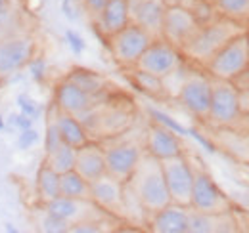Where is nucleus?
<instances>
[{
  "mask_svg": "<svg viewBox=\"0 0 249 233\" xmlns=\"http://www.w3.org/2000/svg\"><path fill=\"white\" fill-rule=\"evenodd\" d=\"M124 183L132 187V191L136 193V197L140 199V203L148 214H154L163 206L173 203L169 189H167L165 176H163L161 161L154 159L148 153L142 155L140 163L136 165V170L132 172L130 180Z\"/></svg>",
  "mask_w": 249,
  "mask_h": 233,
  "instance_id": "f257e3e1",
  "label": "nucleus"
},
{
  "mask_svg": "<svg viewBox=\"0 0 249 233\" xmlns=\"http://www.w3.org/2000/svg\"><path fill=\"white\" fill-rule=\"evenodd\" d=\"M242 31H246V27H240L238 23L217 16L215 19H209L199 25L196 34L182 48V56L184 59L199 65V67H205V63L213 58L232 36H236Z\"/></svg>",
  "mask_w": 249,
  "mask_h": 233,
  "instance_id": "f03ea898",
  "label": "nucleus"
},
{
  "mask_svg": "<svg viewBox=\"0 0 249 233\" xmlns=\"http://www.w3.org/2000/svg\"><path fill=\"white\" fill-rule=\"evenodd\" d=\"M209 77L234 81L238 75L249 69V40L248 33L242 31L232 36L203 67Z\"/></svg>",
  "mask_w": 249,
  "mask_h": 233,
  "instance_id": "7ed1b4c3",
  "label": "nucleus"
},
{
  "mask_svg": "<svg viewBox=\"0 0 249 233\" xmlns=\"http://www.w3.org/2000/svg\"><path fill=\"white\" fill-rule=\"evenodd\" d=\"M156 36L152 33L136 25V23H128L126 27H123L121 31H117L115 34H111L107 38L111 56L115 58V61L123 67H130L134 69L140 56L146 52V48L152 44Z\"/></svg>",
  "mask_w": 249,
  "mask_h": 233,
  "instance_id": "20e7f679",
  "label": "nucleus"
},
{
  "mask_svg": "<svg viewBox=\"0 0 249 233\" xmlns=\"http://www.w3.org/2000/svg\"><path fill=\"white\" fill-rule=\"evenodd\" d=\"M211 94H213V79L207 75V71L203 73L197 69H188L177 98L190 115L207 120L211 107Z\"/></svg>",
  "mask_w": 249,
  "mask_h": 233,
  "instance_id": "39448f33",
  "label": "nucleus"
},
{
  "mask_svg": "<svg viewBox=\"0 0 249 233\" xmlns=\"http://www.w3.org/2000/svg\"><path fill=\"white\" fill-rule=\"evenodd\" d=\"M242 118H244V113L240 109L238 88L230 81L213 79V94H211V107H209L207 120L217 126L232 128V126L240 124Z\"/></svg>",
  "mask_w": 249,
  "mask_h": 233,
  "instance_id": "423d86ee",
  "label": "nucleus"
},
{
  "mask_svg": "<svg viewBox=\"0 0 249 233\" xmlns=\"http://www.w3.org/2000/svg\"><path fill=\"white\" fill-rule=\"evenodd\" d=\"M190 208L197 212H205V214H228L232 212V203H230V197L211 178V174L199 170L194 174Z\"/></svg>",
  "mask_w": 249,
  "mask_h": 233,
  "instance_id": "0eeeda50",
  "label": "nucleus"
},
{
  "mask_svg": "<svg viewBox=\"0 0 249 233\" xmlns=\"http://www.w3.org/2000/svg\"><path fill=\"white\" fill-rule=\"evenodd\" d=\"M182 63H184L182 50L173 46L165 38L157 36V38L152 40V44L146 48V52L140 56L138 63H136V69L163 79L169 73H173L177 67H180Z\"/></svg>",
  "mask_w": 249,
  "mask_h": 233,
  "instance_id": "6e6552de",
  "label": "nucleus"
},
{
  "mask_svg": "<svg viewBox=\"0 0 249 233\" xmlns=\"http://www.w3.org/2000/svg\"><path fill=\"white\" fill-rule=\"evenodd\" d=\"M199 25H201L199 19L188 6L184 4L167 6L161 25V38L182 50L188 40L196 34V31L199 29Z\"/></svg>",
  "mask_w": 249,
  "mask_h": 233,
  "instance_id": "1a4fd4ad",
  "label": "nucleus"
},
{
  "mask_svg": "<svg viewBox=\"0 0 249 233\" xmlns=\"http://www.w3.org/2000/svg\"><path fill=\"white\" fill-rule=\"evenodd\" d=\"M161 168H163L171 201L182 204V206H190V195H192L196 170L192 168L186 155H178V157L161 161Z\"/></svg>",
  "mask_w": 249,
  "mask_h": 233,
  "instance_id": "9d476101",
  "label": "nucleus"
},
{
  "mask_svg": "<svg viewBox=\"0 0 249 233\" xmlns=\"http://www.w3.org/2000/svg\"><path fill=\"white\" fill-rule=\"evenodd\" d=\"M44 210L65 220L69 226L89 222V220H100V216L104 212L90 199H71V197H63V195L44 203Z\"/></svg>",
  "mask_w": 249,
  "mask_h": 233,
  "instance_id": "9b49d317",
  "label": "nucleus"
},
{
  "mask_svg": "<svg viewBox=\"0 0 249 233\" xmlns=\"http://www.w3.org/2000/svg\"><path fill=\"white\" fill-rule=\"evenodd\" d=\"M36 44L31 36H12L0 42V77H8L29 63Z\"/></svg>",
  "mask_w": 249,
  "mask_h": 233,
  "instance_id": "f8f14e48",
  "label": "nucleus"
},
{
  "mask_svg": "<svg viewBox=\"0 0 249 233\" xmlns=\"http://www.w3.org/2000/svg\"><path fill=\"white\" fill-rule=\"evenodd\" d=\"M123 182L104 174L90 182V201L107 214L123 216Z\"/></svg>",
  "mask_w": 249,
  "mask_h": 233,
  "instance_id": "ddd939ff",
  "label": "nucleus"
},
{
  "mask_svg": "<svg viewBox=\"0 0 249 233\" xmlns=\"http://www.w3.org/2000/svg\"><path fill=\"white\" fill-rule=\"evenodd\" d=\"M106 153V172L119 182H128L136 165L142 159V149L136 144H119V146L104 149Z\"/></svg>",
  "mask_w": 249,
  "mask_h": 233,
  "instance_id": "4468645a",
  "label": "nucleus"
},
{
  "mask_svg": "<svg viewBox=\"0 0 249 233\" xmlns=\"http://www.w3.org/2000/svg\"><path fill=\"white\" fill-rule=\"evenodd\" d=\"M146 153L157 161H167V159L184 155V149H182L178 134L154 122L146 134Z\"/></svg>",
  "mask_w": 249,
  "mask_h": 233,
  "instance_id": "2eb2a0df",
  "label": "nucleus"
},
{
  "mask_svg": "<svg viewBox=\"0 0 249 233\" xmlns=\"http://www.w3.org/2000/svg\"><path fill=\"white\" fill-rule=\"evenodd\" d=\"M94 100H96V96H90L89 92L79 88L75 83H71L69 79H63L62 83H58V86L54 90L56 109L75 116L81 115L87 109H90L94 105Z\"/></svg>",
  "mask_w": 249,
  "mask_h": 233,
  "instance_id": "dca6fc26",
  "label": "nucleus"
},
{
  "mask_svg": "<svg viewBox=\"0 0 249 233\" xmlns=\"http://www.w3.org/2000/svg\"><path fill=\"white\" fill-rule=\"evenodd\" d=\"M130 8V21L144 27L154 36H161L163 16L167 10V4L163 0H128Z\"/></svg>",
  "mask_w": 249,
  "mask_h": 233,
  "instance_id": "f3484780",
  "label": "nucleus"
},
{
  "mask_svg": "<svg viewBox=\"0 0 249 233\" xmlns=\"http://www.w3.org/2000/svg\"><path fill=\"white\" fill-rule=\"evenodd\" d=\"M190 206L171 203L150 214V228L156 233H188Z\"/></svg>",
  "mask_w": 249,
  "mask_h": 233,
  "instance_id": "a211bd4d",
  "label": "nucleus"
},
{
  "mask_svg": "<svg viewBox=\"0 0 249 233\" xmlns=\"http://www.w3.org/2000/svg\"><path fill=\"white\" fill-rule=\"evenodd\" d=\"M100 33L109 38L117 31H121L130 23V8L128 0H107L104 10L94 17Z\"/></svg>",
  "mask_w": 249,
  "mask_h": 233,
  "instance_id": "6ab92c4d",
  "label": "nucleus"
},
{
  "mask_svg": "<svg viewBox=\"0 0 249 233\" xmlns=\"http://www.w3.org/2000/svg\"><path fill=\"white\" fill-rule=\"evenodd\" d=\"M75 170L83 176L87 182H92L106 172V153L98 144H85L77 147V159H75Z\"/></svg>",
  "mask_w": 249,
  "mask_h": 233,
  "instance_id": "aec40b11",
  "label": "nucleus"
},
{
  "mask_svg": "<svg viewBox=\"0 0 249 233\" xmlns=\"http://www.w3.org/2000/svg\"><path fill=\"white\" fill-rule=\"evenodd\" d=\"M54 122L58 126V132L62 136L63 144H67L71 147H81L90 142V136H89L87 128L83 126V122L75 115H69V113H63V111L56 109Z\"/></svg>",
  "mask_w": 249,
  "mask_h": 233,
  "instance_id": "412c9836",
  "label": "nucleus"
},
{
  "mask_svg": "<svg viewBox=\"0 0 249 233\" xmlns=\"http://www.w3.org/2000/svg\"><path fill=\"white\" fill-rule=\"evenodd\" d=\"M213 10L218 17L238 23L240 27H249V0H213Z\"/></svg>",
  "mask_w": 249,
  "mask_h": 233,
  "instance_id": "4be33fe9",
  "label": "nucleus"
},
{
  "mask_svg": "<svg viewBox=\"0 0 249 233\" xmlns=\"http://www.w3.org/2000/svg\"><path fill=\"white\" fill-rule=\"evenodd\" d=\"M36 193L42 203L60 197V174L46 163L36 170Z\"/></svg>",
  "mask_w": 249,
  "mask_h": 233,
  "instance_id": "5701e85b",
  "label": "nucleus"
},
{
  "mask_svg": "<svg viewBox=\"0 0 249 233\" xmlns=\"http://www.w3.org/2000/svg\"><path fill=\"white\" fill-rule=\"evenodd\" d=\"M60 195L71 199H90V182H87L77 170L60 174Z\"/></svg>",
  "mask_w": 249,
  "mask_h": 233,
  "instance_id": "b1692460",
  "label": "nucleus"
},
{
  "mask_svg": "<svg viewBox=\"0 0 249 233\" xmlns=\"http://www.w3.org/2000/svg\"><path fill=\"white\" fill-rule=\"evenodd\" d=\"M65 79L75 83L79 88L89 92L90 96H98L106 88V79L102 75H98L96 71H90V69H73Z\"/></svg>",
  "mask_w": 249,
  "mask_h": 233,
  "instance_id": "393cba45",
  "label": "nucleus"
},
{
  "mask_svg": "<svg viewBox=\"0 0 249 233\" xmlns=\"http://www.w3.org/2000/svg\"><path fill=\"white\" fill-rule=\"evenodd\" d=\"M75 159H77V147H71L67 144H62L56 151L46 155V165L54 168L58 174H65L69 170H75Z\"/></svg>",
  "mask_w": 249,
  "mask_h": 233,
  "instance_id": "a878e982",
  "label": "nucleus"
},
{
  "mask_svg": "<svg viewBox=\"0 0 249 233\" xmlns=\"http://www.w3.org/2000/svg\"><path fill=\"white\" fill-rule=\"evenodd\" d=\"M130 122V115L124 113L123 109H107L104 113H100V122H98V130L106 132L107 136H115L119 132H123Z\"/></svg>",
  "mask_w": 249,
  "mask_h": 233,
  "instance_id": "bb28decb",
  "label": "nucleus"
},
{
  "mask_svg": "<svg viewBox=\"0 0 249 233\" xmlns=\"http://www.w3.org/2000/svg\"><path fill=\"white\" fill-rule=\"evenodd\" d=\"M230 214V212H228ZM224 214H205L190 208V218H188V233H211L220 232L218 224Z\"/></svg>",
  "mask_w": 249,
  "mask_h": 233,
  "instance_id": "cd10ccee",
  "label": "nucleus"
},
{
  "mask_svg": "<svg viewBox=\"0 0 249 233\" xmlns=\"http://www.w3.org/2000/svg\"><path fill=\"white\" fill-rule=\"evenodd\" d=\"M132 77H134L136 86L140 88L142 92H146V94H150V96H163V94H165L163 81H161L159 77H156V75H150V73L140 71V69L134 67Z\"/></svg>",
  "mask_w": 249,
  "mask_h": 233,
  "instance_id": "c85d7f7f",
  "label": "nucleus"
},
{
  "mask_svg": "<svg viewBox=\"0 0 249 233\" xmlns=\"http://www.w3.org/2000/svg\"><path fill=\"white\" fill-rule=\"evenodd\" d=\"M148 113H150V116H152V120H154V122L161 124V126H165V128H169V130H173V132H175V134H178V136H188L186 126H182L177 118H173L171 115H167L165 111L156 109V107H148Z\"/></svg>",
  "mask_w": 249,
  "mask_h": 233,
  "instance_id": "c756f323",
  "label": "nucleus"
},
{
  "mask_svg": "<svg viewBox=\"0 0 249 233\" xmlns=\"http://www.w3.org/2000/svg\"><path fill=\"white\" fill-rule=\"evenodd\" d=\"M38 228H40V232H44V233H67L71 226H69L65 220L54 216V214H50L48 210H44V214L40 216Z\"/></svg>",
  "mask_w": 249,
  "mask_h": 233,
  "instance_id": "7c9ffc66",
  "label": "nucleus"
},
{
  "mask_svg": "<svg viewBox=\"0 0 249 233\" xmlns=\"http://www.w3.org/2000/svg\"><path fill=\"white\" fill-rule=\"evenodd\" d=\"M62 144H63L62 136H60V132H58L56 122H54V120L48 122V126H46V134H44V153L50 155L52 151H56Z\"/></svg>",
  "mask_w": 249,
  "mask_h": 233,
  "instance_id": "2f4dec72",
  "label": "nucleus"
},
{
  "mask_svg": "<svg viewBox=\"0 0 249 233\" xmlns=\"http://www.w3.org/2000/svg\"><path fill=\"white\" fill-rule=\"evenodd\" d=\"M18 107H19V113H23V115L31 116L33 120L36 118V116L40 115V105L33 100V98H29L27 94H19L18 96Z\"/></svg>",
  "mask_w": 249,
  "mask_h": 233,
  "instance_id": "473e14b6",
  "label": "nucleus"
},
{
  "mask_svg": "<svg viewBox=\"0 0 249 233\" xmlns=\"http://www.w3.org/2000/svg\"><path fill=\"white\" fill-rule=\"evenodd\" d=\"M27 69H29L31 77L36 83H44V79H46V61L44 59L38 58V56H33L27 63Z\"/></svg>",
  "mask_w": 249,
  "mask_h": 233,
  "instance_id": "72a5a7b5",
  "label": "nucleus"
},
{
  "mask_svg": "<svg viewBox=\"0 0 249 233\" xmlns=\"http://www.w3.org/2000/svg\"><path fill=\"white\" fill-rule=\"evenodd\" d=\"M65 40H67V44H69V48H71V52L75 56H81L87 50V42H85V38L77 31H71V29L65 31Z\"/></svg>",
  "mask_w": 249,
  "mask_h": 233,
  "instance_id": "f704fd0d",
  "label": "nucleus"
},
{
  "mask_svg": "<svg viewBox=\"0 0 249 233\" xmlns=\"http://www.w3.org/2000/svg\"><path fill=\"white\" fill-rule=\"evenodd\" d=\"M36 144H38V132L33 126L31 128H25V130H19V136H18V147L19 149L27 151V149H31Z\"/></svg>",
  "mask_w": 249,
  "mask_h": 233,
  "instance_id": "c9c22d12",
  "label": "nucleus"
},
{
  "mask_svg": "<svg viewBox=\"0 0 249 233\" xmlns=\"http://www.w3.org/2000/svg\"><path fill=\"white\" fill-rule=\"evenodd\" d=\"M71 233H100L104 232L100 228V220H89V222H81V224H75L69 228Z\"/></svg>",
  "mask_w": 249,
  "mask_h": 233,
  "instance_id": "e433bc0d",
  "label": "nucleus"
},
{
  "mask_svg": "<svg viewBox=\"0 0 249 233\" xmlns=\"http://www.w3.org/2000/svg\"><path fill=\"white\" fill-rule=\"evenodd\" d=\"M10 124L18 130H25V128H31L33 126V118L23 113H18V115H12L10 116Z\"/></svg>",
  "mask_w": 249,
  "mask_h": 233,
  "instance_id": "4c0bfd02",
  "label": "nucleus"
},
{
  "mask_svg": "<svg viewBox=\"0 0 249 233\" xmlns=\"http://www.w3.org/2000/svg\"><path fill=\"white\" fill-rule=\"evenodd\" d=\"M81 4L85 6V10H87L92 17H96V16L104 10V6L107 4V0H81Z\"/></svg>",
  "mask_w": 249,
  "mask_h": 233,
  "instance_id": "58836bf2",
  "label": "nucleus"
},
{
  "mask_svg": "<svg viewBox=\"0 0 249 233\" xmlns=\"http://www.w3.org/2000/svg\"><path fill=\"white\" fill-rule=\"evenodd\" d=\"M188 136H192V138H194V140H196L199 146H203L205 149H207V151H209V153H215V151H217V147L213 146V144H211V142H209L205 136H201L197 130H194V128H188Z\"/></svg>",
  "mask_w": 249,
  "mask_h": 233,
  "instance_id": "ea45409f",
  "label": "nucleus"
},
{
  "mask_svg": "<svg viewBox=\"0 0 249 233\" xmlns=\"http://www.w3.org/2000/svg\"><path fill=\"white\" fill-rule=\"evenodd\" d=\"M8 6H10V0H0V16L8 12Z\"/></svg>",
  "mask_w": 249,
  "mask_h": 233,
  "instance_id": "a19ab883",
  "label": "nucleus"
},
{
  "mask_svg": "<svg viewBox=\"0 0 249 233\" xmlns=\"http://www.w3.org/2000/svg\"><path fill=\"white\" fill-rule=\"evenodd\" d=\"M167 6H177V4H186L188 0H163Z\"/></svg>",
  "mask_w": 249,
  "mask_h": 233,
  "instance_id": "79ce46f5",
  "label": "nucleus"
},
{
  "mask_svg": "<svg viewBox=\"0 0 249 233\" xmlns=\"http://www.w3.org/2000/svg\"><path fill=\"white\" fill-rule=\"evenodd\" d=\"M4 232L6 233H18V230H16L12 224H6V226H4Z\"/></svg>",
  "mask_w": 249,
  "mask_h": 233,
  "instance_id": "37998d69",
  "label": "nucleus"
},
{
  "mask_svg": "<svg viewBox=\"0 0 249 233\" xmlns=\"http://www.w3.org/2000/svg\"><path fill=\"white\" fill-rule=\"evenodd\" d=\"M4 128H6V120H4V116L0 115V132H2Z\"/></svg>",
  "mask_w": 249,
  "mask_h": 233,
  "instance_id": "c03bdc74",
  "label": "nucleus"
},
{
  "mask_svg": "<svg viewBox=\"0 0 249 233\" xmlns=\"http://www.w3.org/2000/svg\"><path fill=\"white\" fill-rule=\"evenodd\" d=\"M203 2H209V4H213V0H203Z\"/></svg>",
  "mask_w": 249,
  "mask_h": 233,
  "instance_id": "a18cd8bd",
  "label": "nucleus"
}]
</instances>
